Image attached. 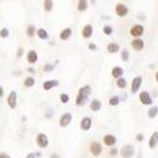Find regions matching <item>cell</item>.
Masks as SVG:
<instances>
[{
    "label": "cell",
    "instance_id": "cell-1",
    "mask_svg": "<svg viewBox=\"0 0 158 158\" xmlns=\"http://www.w3.org/2000/svg\"><path fill=\"white\" fill-rule=\"evenodd\" d=\"M91 94V86L90 85H85L82 87H80L76 96V105L77 106H84V105L87 102L89 96Z\"/></svg>",
    "mask_w": 158,
    "mask_h": 158
},
{
    "label": "cell",
    "instance_id": "cell-2",
    "mask_svg": "<svg viewBox=\"0 0 158 158\" xmlns=\"http://www.w3.org/2000/svg\"><path fill=\"white\" fill-rule=\"evenodd\" d=\"M114 13L118 18H125L129 14V8L124 3H116L114 5Z\"/></svg>",
    "mask_w": 158,
    "mask_h": 158
},
{
    "label": "cell",
    "instance_id": "cell-3",
    "mask_svg": "<svg viewBox=\"0 0 158 158\" xmlns=\"http://www.w3.org/2000/svg\"><path fill=\"white\" fill-rule=\"evenodd\" d=\"M144 32H146V29H144V25L140 24V23L133 24V25L130 27V29H129V34L133 37V38H139V37H142V35L144 34Z\"/></svg>",
    "mask_w": 158,
    "mask_h": 158
},
{
    "label": "cell",
    "instance_id": "cell-4",
    "mask_svg": "<svg viewBox=\"0 0 158 158\" xmlns=\"http://www.w3.org/2000/svg\"><path fill=\"white\" fill-rule=\"evenodd\" d=\"M119 154L123 158H133L135 154V148L131 146V144H125L119 149Z\"/></svg>",
    "mask_w": 158,
    "mask_h": 158
},
{
    "label": "cell",
    "instance_id": "cell-5",
    "mask_svg": "<svg viewBox=\"0 0 158 158\" xmlns=\"http://www.w3.org/2000/svg\"><path fill=\"white\" fill-rule=\"evenodd\" d=\"M35 143H37V146L41 148V149H44V148L48 147L49 139H48L47 134H44V133H39V134H37V137H35Z\"/></svg>",
    "mask_w": 158,
    "mask_h": 158
},
{
    "label": "cell",
    "instance_id": "cell-6",
    "mask_svg": "<svg viewBox=\"0 0 158 158\" xmlns=\"http://www.w3.org/2000/svg\"><path fill=\"white\" fill-rule=\"evenodd\" d=\"M142 82H143V77L142 76H135L133 80H131V84H130V93L131 94H137L140 86H142Z\"/></svg>",
    "mask_w": 158,
    "mask_h": 158
},
{
    "label": "cell",
    "instance_id": "cell-7",
    "mask_svg": "<svg viewBox=\"0 0 158 158\" xmlns=\"http://www.w3.org/2000/svg\"><path fill=\"white\" fill-rule=\"evenodd\" d=\"M139 101L144 105V106H149V105L153 104V99L151 96V94L148 93V91H140V94H139Z\"/></svg>",
    "mask_w": 158,
    "mask_h": 158
},
{
    "label": "cell",
    "instance_id": "cell-8",
    "mask_svg": "<svg viewBox=\"0 0 158 158\" xmlns=\"http://www.w3.org/2000/svg\"><path fill=\"white\" fill-rule=\"evenodd\" d=\"M89 149H90V153L94 157H99L102 153V146L99 142H91L89 146Z\"/></svg>",
    "mask_w": 158,
    "mask_h": 158
},
{
    "label": "cell",
    "instance_id": "cell-9",
    "mask_svg": "<svg viewBox=\"0 0 158 158\" xmlns=\"http://www.w3.org/2000/svg\"><path fill=\"white\" fill-rule=\"evenodd\" d=\"M81 35H82L84 39H90L94 35V25L90 24V23L85 24L82 27V29H81Z\"/></svg>",
    "mask_w": 158,
    "mask_h": 158
},
{
    "label": "cell",
    "instance_id": "cell-10",
    "mask_svg": "<svg viewBox=\"0 0 158 158\" xmlns=\"http://www.w3.org/2000/svg\"><path fill=\"white\" fill-rule=\"evenodd\" d=\"M6 102H8V106L10 109L14 110L17 108V105H18V96H17V93L14 90L10 91L9 95H8V99H6Z\"/></svg>",
    "mask_w": 158,
    "mask_h": 158
},
{
    "label": "cell",
    "instance_id": "cell-11",
    "mask_svg": "<svg viewBox=\"0 0 158 158\" xmlns=\"http://www.w3.org/2000/svg\"><path fill=\"white\" fill-rule=\"evenodd\" d=\"M71 122H72V114L71 113H64V114L61 115L58 124H60L61 128H67L71 124Z\"/></svg>",
    "mask_w": 158,
    "mask_h": 158
},
{
    "label": "cell",
    "instance_id": "cell-12",
    "mask_svg": "<svg viewBox=\"0 0 158 158\" xmlns=\"http://www.w3.org/2000/svg\"><path fill=\"white\" fill-rule=\"evenodd\" d=\"M144 41L139 37V38H133L130 41V47L133 48L134 51H137V52H140V51H143L144 49Z\"/></svg>",
    "mask_w": 158,
    "mask_h": 158
},
{
    "label": "cell",
    "instance_id": "cell-13",
    "mask_svg": "<svg viewBox=\"0 0 158 158\" xmlns=\"http://www.w3.org/2000/svg\"><path fill=\"white\" fill-rule=\"evenodd\" d=\"M91 125H93V119H91L90 116H85L80 122V128L84 131H89L91 129Z\"/></svg>",
    "mask_w": 158,
    "mask_h": 158
},
{
    "label": "cell",
    "instance_id": "cell-14",
    "mask_svg": "<svg viewBox=\"0 0 158 158\" xmlns=\"http://www.w3.org/2000/svg\"><path fill=\"white\" fill-rule=\"evenodd\" d=\"M25 58H27V62L29 64H34L38 62V53H37V51L34 49H29L27 52V56H25Z\"/></svg>",
    "mask_w": 158,
    "mask_h": 158
},
{
    "label": "cell",
    "instance_id": "cell-15",
    "mask_svg": "<svg viewBox=\"0 0 158 158\" xmlns=\"http://www.w3.org/2000/svg\"><path fill=\"white\" fill-rule=\"evenodd\" d=\"M72 33H73L72 28H70V27L63 28V29L60 32V39H61V41H63V42L69 41V39L72 37Z\"/></svg>",
    "mask_w": 158,
    "mask_h": 158
},
{
    "label": "cell",
    "instance_id": "cell-16",
    "mask_svg": "<svg viewBox=\"0 0 158 158\" xmlns=\"http://www.w3.org/2000/svg\"><path fill=\"white\" fill-rule=\"evenodd\" d=\"M102 142H104V144H105L106 147H114L115 144H116V142H118V139H116V137L113 135V134H106V135H104Z\"/></svg>",
    "mask_w": 158,
    "mask_h": 158
},
{
    "label": "cell",
    "instance_id": "cell-17",
    "mask_svg": "<svg viewBox=\"0 0 158 158\" xmlns=\"http://www.w3.org/2000/svg\"><path fill=\"white\" fill-rule=\"evenodd\" d=\"M89 6H90L89 0H77L76 8H77V11H78V13H85V11H87Z\"/></svg>",
    "mask_w": 158,
    "mask_h": 158
},
{
    "label": "cell",
    "instance_id": "cell-18",
    "mask_svg": "<svg viewBox=\"0 0 158 158\" xmlns=\"http://www.w3.org/2000/svg\"><path fill=\"white\" fill-rule=\"evenodd\" d=\"M101 108H102V102H101L100 100H98V99H93V100L90 101V109H91V111L98 113V111L101 110Z\"/></svg>",
    "mask_w": 158,
    "mask_h": 158
},
{
    "label": "cell",
    "instance_id": "cell-19",
    "mask_svg": "<svg viewBox=\"0 0 158 158\" xmlns=\"http://www.w3.org/2000/svg\"><path fill=\"white\" fill-rule=\"evenodd\" d=\"M120 49H122V48H120L119 43H116V42H110V43H108V46H106L108 53H111V55L120 52Z\"/></svg>",
    "mask_w": 158,
    "mask_h": 158
},
{
    "label": "cell",
    "instance_id": "cell-20",
    "mask_svg": "<svg viewBox=\"0 0 158 158\" xmlns=\"http://www.w3.org/2000/svg\"><path fill=\"white\" fill-rule=\"evenodd\" d=\"M157 144H158V131H154L148 140V147L151 149H154L157 147Z\"/></svg>",
    "mask_w": 158,
    "mask_h": 158
},
{
    "label": "cell",
    "instance_id": "cell-21",
    "mask_svg": "<svg viewBox=\"0 0 158 158\" xmlns=\"http://www.w3.org/2000/svg\"><path fill=\"white\" fill-rule=\"evenodd\" d=\"M55 8V2L53 0H43V10L44 13H52Z\"/></svg>",
    "mask_w": 158,
    "mask_h": 158
},
{
    "label": "cell",
    "instance_id": "cell-22",
    "mask_svg": "<svg viewBox=\"0 0 158 158\" xmlns=\"http://www.w3.org/2000/svg\"><path fill=\"white\" fill-rule=\"evenodd\" d=\"M37 37L41 39V41H48L49 34H48L47 29H44V28H37Z\"/></svg>",
    "mask_w": 158,
    "mask_h": 158
},
{
    "label": "cell",
    "instance_id": "cell-23",
    "mask_svg": "<svg viewBox=\"0 0 158 158\" xmlns=\"http://www.w3.org/2000/svg\"><path fill=\"white\" fill-rule=\"evenodd\" d=\"M56 86H58V81L57 80H47V81L43 82V90L44 91H49V90H52Z\"/></svg>",
    "mask_w": 158,
    "mask_h": 158
},
{
    "label": "cell",
    "instance_id": "cell-24",
    "mask_svg": "<svg viewBox=\"0 0 158 158\" xmlns=\"http://www.w3.org/2000/svg\"><path fill=\"white\" fill-rule=\"evenodd\" d=\"M124 75V69L123 67H120V66H115V67H113V70H111V76L114 77V78H119V77H122Z\"/></svg>",
    "mask_w": 158,
    "mask_h": 158
},
{
    "label": "cell",
    "instance_id": "cell-25",
    "mask_svg": "<svg viewBox=\"0 0 158 158\" xmlns=\"http://www.w3.org/2000/svg\"><path fill=\"white\" fill-rule=\"evenodd\" d=\"M25 34H27V37L29 38H33L37 35V27L34 24H29L27 28H25Z\"/></svg>",
    "mask_w": 158,
    "mask_h": 158
},
{
    "label": "cell",
    "instance_id": "cell-26",
    "mask_svg": "<svg viewBox=\"0 0 158 158\" xmlns=\"http://www.w3.org/2000/svg\"><path fill=\"white\" fill-rule=\"evenodd\" d=\"M24 87H33L35 85V78L33 76H28L24 78V82H23Z\"/></svg>",
    "mask_w": 158,
    "mask_h": 158
},
{
    "label": "cell",
    "instance_id": "cell-27",
    "mask_svg": "<svg viewBox=\"0 0 158 158\" xmlns=\"http://www.w3.org/2000/svg\"><path fill=\"white\" fill-rule=\"evenodd\" d=\"M102 33L105 35H111L114 33V27H113V25H110V24L104 25V27H102Z\"/></svg>",
    "mask_w": 158,
    "mask_h": 158
},
{
    "label": "cell",
    "instance_id": "cell-28",
    "mask_svg": "<svg viewBox=\"0 0 158 158\" xmlns=\"http://www.w3.org/2000/svg\"><path fill=\"white\" fill-rule=\"evenodd\" d=\"M127 85H128V82H127V80L123 76L119 77V78H116V86L119 89H127Z\"/></svg>",
    "mask_w": 158,
    "mask_h": 158
},
{
    "label": "cell",
    "instance_id": "cell-29",
    "mask_svg": "<svg viewBox=\"0 0 158 158\" xmlns=\"http://www.w3.org/2000/svg\"><path fill=\"white\" fill-rule=\"evenodd\" d=\"M122 100H120V98L119 96H116V95H113L110 99H109V105L110 106H116V105H119V102H120Z\"/></svg>",
    "mask_w": 158,
    "mask_h": 158
},
{
    "label": "cell",
    "instance_id": "cell-30",
    "mask_svg": "<svg viewBox=\"0 0 158 158\" xmlns=\"http://www.w3.org/2000/svg\"><path fill=\"white\" fill-rule=\"evenodd\" d=\"M158 115V106H152L151 109H148V118L149 119H154Z\"/></svg>",
    "mask_w": 158,
    "mask_h": 158
},
{
    "label": "cell",
    "instance_id": "cell-31",
    "mask_svg": "<svg viewBox=\"0 0 158 158\" xmlns=\"http://www.w3.org/2000/svg\"><path fill=\"white\" fill-rule=\"evenodd\" d=\"M9 35H10V31H9L6 27H3L2 29H0V38L6 39Z\"/></svg>",
    "mask_w": 158,
    "mask_h": 158
},
{
    "label": "cell",
    "instance_id": "cell-32",
    "mask_svg": "<svg viewBox=\"0 0 158 158\" xmlns=\"http://www.w3.org/2000/svg\"><path fill=\"white\" fill-rule=\"evenodd\" d=\"M55 67H56V66H55L53 63H46V64L43 66V72H47V73L53 72Z\"/></svg>",
    "mask_w": 158,
    "mask_h": 158
},
{
    "label": "cell",
    "instance_id": "cell-33",
    "mask_svg": "<svg viewBox=\"0 0 158 158\" xmlns=\"http://www.w3.org/2000/svg\"><path fill=\"white\" fill-rule=\"evenodd\" d=\"M120 56H122V60H123L124 62H128V61H129V51L125 49V48L120 49Z\"/></svg>",
    "mask_w": 158,
    "mask_h": 158
},
{
    "label": "cell",
    "instance_id": "cell-34",
    "mask_svg": "<svg viewBox=\"0 0 158 158\" xmlns=\"http://www.w3.org/2000/svg\"><path fill=\"white\" fill-rule=\"evenodd\" d=\"M60 101H61L62 104H67V102L70 101V96H69L67 94H61V95H60Z\"/></svg>",
    "mask_w": 158,
    "mask_h": 158
},
{
    "label": "cell",
    "instance_id": "cell-35",
    "mask_svg": "<svg viewBox=\"0 0 158 158\" xmlns=\"http://www.w3.org/2000/svg\"><path fill=\"white\" fill-rule=\"evenodd\" d=\"M137 19L139 20V22H146V19H147V17H146V14H144V13H138L137 14Z\"/></svg>",
    "mask_w": 158,
    "mask_h": 158
},
{
    "label": "cell",
    "instance_id": "cell-36",
    "mask_svg": "<svg viewBox=\"0 0 158 158\" xmlns=\"http://www.w3.org/2000/svg\"><path fill=\"white\" fill-rule=\"evenodd\" d=\"M24 53V48L23 47H18V51H17V58H20Z\"/></svg>",
    "mask_w": 158,
    "mask_h": 158
},
{
    "label": "cell",
    "instance_id": "cell-37",
    "mask_svg": "<svg viewBox=\"0 0 158 158\" xmlns=\"http://www.w3.org/2000/svg\"><path fill=\"white\" fill-rule=\"evenodd\" d=\"M135 139H137V142H139V143H142V142L144 140V135H143L142 133H138V134L135 135Z\"/></svg>",
    "mask_w": 158,
    "mask_h": 158
},
{
    "label": "cell",
    "instance_id": "cell-38",
    "mask_svg": "<svg viewBox=\"0 0 158 158\" xmlns=\"http://www.w3.org/2000/svg\"><path fill=\"white\" fill-rule=\"evenodd\" d=\"M87 47H89V49H90V51H94V52L98 49V46H96L95 43H89V46H87Z\"/></svg>",
    "mask_w": 158,
    "mask_h": 158
},
{
    "label": "cell",
    "instance_id": "cell-39",
    "mask_svg": "<svg viewBox=\"0 0 158 158\" xmlns=\"http://www.w3.org/2000/svg\"><path fill=\"white\" fill-rule=\"evenodd\" d=\"M118 153H119V151H118L116 148H113V149H110V151H109V154H110L111 157H113V156L115 157V156H116Z\"/></svg>",
    "mask_w": 158,
    "mask_h": 158
},
{
    "label": "cell",
    "instance_id": "cell-40",
    "mask_svg": "<svg viewBox=\"0 0 158 158\" xmlns=\"http://www.w3.org/2000/svg\"><path fill=\"white\" fill-rule=\"evenodd\" d=\"M0 158H10V156L8 153H5V152H2L0 153Z\"/></svg>",
    "mask_w": 158,
    "mask_h": 158
},
{
    "label": "cell",
    "instance_id": "cell-41",
    "mask_svg": "<svg viewBox=\"0 0 158 158\" xmlns=\"http://www.w3.org/2000/svg\"><path fill=\"white\" fill-rule=\"evenodd\" d=\"M27 71H28L31 75H35V70H34L33 67H28V69H27Z\"/></svg>",
    "mask_w": 158,
    "mask_h": 158
},
{
    "label": "cell",
    "instance_id": "cell-42",
    "mask_svg": "<svg viewBox=\"0 0 158 158\" xmlns=\"http://www.w3.org/2000/svg\"><path fill=\"white\" fill-rule=\"evenodd\" d=\"M25 158H37V156H35V153H28Z\"/></svg>",
    "mask_w": 158,
    "mask_h": 158
},
{
    "label": "cell",
    "instance_id": "cell-43",
    "mask_svg": "<svg viewBox=\"0 0 158 158\" xmlns=\"http://www.w3.org/2000/svg\"><path fill=\"white\" fill-rule=\"evenodd\" d=\"M49 158H61V156L60 154H57V153H53V154H51V157Z\"/></svg>",
    "mask_w": 158,
    "mask_h": 158
},
{
    "label": "cell",
    "instance_id": "cell-44",
    "mask_svg": "<svg viewBox=\"0 0 158 158\" xmlns=\"http://www.w3.org/2000/svg\"><path fill=\"white\" fill-rule=\"evenodd\" d=\"M3 94H4V89H3V86H0V98L3 96Z\"/></svg>",
    "mask_w": 158,
    "mask_h": 158
},
{
    "label": "cell",
    "instance_id": "cell-45",
    "mask_svg": "<svg viewBox=\"0 0 158 158\" xmlns=\"http://www.w3.org/2000/svg\"><path fill=\"white\" fill-rule=\"evenodd\" d=\"M154 80H156V82L158 84V71L156 72V75H154Z\"/></svg>",
    "mask_w": 158,
    "mask_h": 158
},
{
    "label": "cell",
    "instance_id": "cell-46",
    "mask_svg": "<svg viewBox=\"0 0 158 158\" xmlns=\"http://www.w3.org/2000/svg\"><path fill=\"white\" fill-rule=\"evenodd\" d=\"M35 156H37V158H41L42 157V153L41 152H35Z\"/></svg>",
    "mask_w": 158,
    "mask_h": 158
},
{
    "label": "cell",
    "instance_id": "cell-47",
    "mask_svg": "<svg viewBox=\"0 0 158 158\" xmlns=\"http://www.w3.org/2000/svg\"><path fill=\"white\" fill-rule=\"evenodd\" d=\"M91 3H93V4H95V3H96V0H91Z\"/></svg>",
    "mask_w": 158,
    "mask_h": 158
}]
</instances>
